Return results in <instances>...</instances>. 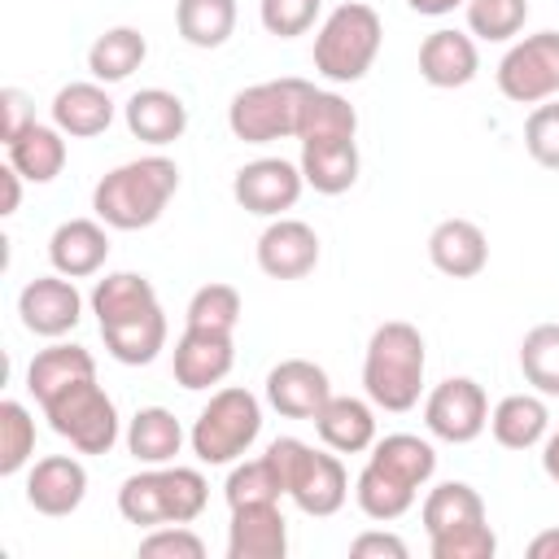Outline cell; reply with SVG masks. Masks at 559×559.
Instances as JSON below:
<instances>
[{
    "instance_id": "cell-23",
    "label": "cell",
    "mask_w": 559,
    "mask_h": 559,
    "mask_svg": "<svg viewBox=\"0 0 559 559\" xmlns=\"http://www.w3.org/2000/svg\"><path fill=\"white\" fill-rule=\"evenodd\" d=\"M310 424H314L319 441L328 450H336V454H362V450L376 445V411H371V397L362 402V397H349V393L345 397L332 393Z\"/></svg>"
},
{
    "instance_id": "cell-38",
    "label": "cell",
    "mask_w": 559,
    "mask_h": 559,
    "mask_svg": "<svg viewBox=\"0 0 559 559\" xmlns=\"http://www.w3.org/2000/svg\"><path fill=\"white\" fill-rule=\"evenodd\" d=\"M467 31L489 44H507L528 22V0H467Z\"/></svg>"
},
{
    "instance_id": "cell-16",
    "label": "cell",
    "mask_w": 559,
    "mask_h": 559,
    "mask_svg": "<svg viewBox=\"0 0 559 559\" xmlns=\"http://www.w3.org/2000/svg\"><path fill=\"white\" fill-rule=\"evenodd\" d=\"M87 498V467L70 454H48L31 467L26 476V502L39 511V515H74Z\"/></svg>"
},
{
    "instance_id": "cell-39",
    "label": "cell",
    "mask_w": 559,
    "mask_h": 559,
    "mask_svg": "<svg viewBox=\"0 0 559 559\" xmlns=\"http://www.w3.org/2000/svg\"><path fill=\"white\" fill-rule=\"evenodd\" d=\"M245 306H240V293L231 284H201L188 301V328H205V332H236Z\"/></svg>"
},
{
    "instance_id": "cell-45",
    "label": "cell",
    "mask_w": 559,
    "mask_h": 559,
    "mask_svg": "<svg viewBox=\"0 0 559 559\" xmlns=\"http://www.w3.org/2000/svg\"><path fill=\"white\" fill-rule=\"evenodd\" d=\"M349 555L354 559H406V542L397 533H358L349 542Z\"/></svg>"
},
{
    "instance_id": "cell-49",
    "label": "cell",
    "mask_w": 559,
    "mask_h": 559,
    "mask_svg": "<svg viewBox=\"0 0 559 559\" xmlns=\"http://www.w3.org/2000/svg\"><path fill=\"white\" fill-rule=\"evenodd\" d=\"M542 467H546V476H550L555 489H559V428L546 432V441H542Z\"/></svg>"
},
{
    "instance_id": "cell-19",
    "label": "cell",
    "mask_w": 559,
    "mask_h": 559,
    "mask_svg": "<svg viewBox=\"0 0 559 559\" xmlns=\"http://www.w3.org/2000/svg\"><path fill=\"white\" fill-rule=\"evenodd\" d=\"M105 258H109V231L100 218H66L48 236V262L57 275L87 280L105 266Z\"/></svg>"
},
{
    "instance_id": "cell-36",
    "label": "cell",
    "mask_w": 559,
    "mask_h": 559,
    "mask_svg": "<svg viewBox=\"0 0 559 559\" xmlns=\"http://www.w3.org/2000/svg\"><path fill=\"white\" fill-rule=\"evenodd\" d=\"M520 371L542 397H559V323H537L524 332Z\"/></svg>"
},
{
    "instance_id": "cell-24",
    "label": "cell",
    "mask_w": 559,
    "mask_h": 559,
    "mask_svg": "<svg viewBox=\"0 0 559 559\" xmlns=\"http://www.w3.org/2000/svg\"><path fill=\"white\" fill-rule=\"evenodd\" d=\"M114 122V100L100 83H66L52 96V127H61L74 140H92L109 131Z\"/></svg>"
},
{
    "instance_id": "cell-40",
    "label": "cell",
    "mask_w": 559,
    "mask_h": 559,
    "mask_svg": "<svg viewBox=\"0 0 559 559\" xmlns=\"http://www.w3.org/2000/svg\"><path fill=\"white\" fill-rule=\"evenodd\" d=\"M35 454V419L22 402H0V476H17Z\"/></svg>"
},
{
    "instance_id": "cell-5",
    "label": "cell",
    "mask_w": 559,
    "mask_h": 559,
    "mask_svg": "<svg viewBox=\"0 0 559 559\" xmlns=\"http://www.w3.org/2000/svg\"><path fill=\"white\" fill-rule=\"evenodd\" d=\"M380 44H384L380 13L362 0H345L323 17L314 35V70L328 83H358L371 70Z\"/></svg>"
},
{
    "instance_id": "cell-17",
    "label": "cell",
    "mask_w": 559,
    "mask_h": 559,
    "mask_svg": "<svg viewBox=\"0 0 559 559\" xmlns=\"http://www.w3.org/2000/svg\"><path fill=\"white\" fill-rule=\"evenodd\" d=\"M284 555H288V520L280 502L231 507L227 559H284Z\"/></svg>"
},
{
    "instance_id": "cell-12",
    "label": "cell",
    "mask_w": 559,
    "mask_h": 559,
    "mask_svg": "<svg viewBox=\"0 0 559 559\" xmlns=\"http://www.w3.org/2000/svg\"><path fill=\"white\" fill-rule=\"evenodd\" d=\"M306 188V175L301 166L284 162V157H258V162H245L231 179V197L240 210L258 214V218H280L284 210L297 205Z\"/></svg>"
},
{
    "instance_id": "cell-34",
    "label": "cell",
    "mask_w": 559,
    "mask_h": 559,
    "mask_svg": "<svg viewBox=\"0 0 559 559\" xmlns=\"http://www.w3.org/2000/svg\"><path fill=\"white\" fill-rule=\"evenodd\" d=\"M175 26L192 48H223L236 31V0H175Z\"/></svg>"
},
{
    "instance_id": "cell-47",
    "label": "cell",
    "mask_w": 559,
    "mask_h": 559,
    "mask_svg": "<svg viewBox=\"0 0 559 559\" xmlns=\"http://www.w3.org/2000/svg\"><path fill=\"white\" fill-rule=\"evenodd\" d=\"M0 183H4V205H0V214H13V210L22 205V175H17L13 166H4V170H0Z\"/></svg>"
},
{
    "instance_id": "cell-11",
    "label": "cell",
    "mask_w": 559,
    "mask_h": 559,
    "mask_svg": "<svg viewBox=\"0 0 559 559\" xmlns=\"http://www.w3.org/2000/svg\"><path fill=\"white\" fill-rule=\"evenodd\" d=\"M424 424H428V432L437 441L467 445L489 428V397L472 376H450L428 393Z\"/></svg>"
},
{
    "instance_id": "cell-14",
    "label": "cell",
    "mask_w": 559,
    "mask_h": 559,
    "mask_svg": "<svg viewBox=\"0 0 559 559\" xmlns=\"http://www.w3.org/2000/svg\"><path fill=\"white\" fill-rule=\"evenodd\" d=\"M332 397V380L310 358H284L266 371V402L284 419H314Z\"/></svg>"
},
{
    "instance_id": "cell-2",
    "label": "cell",
    "mask_w": 559,
    "mask_h": 559,
    "mask_svg": "<svg viewBox=\"0 0 559 559\" xmlns=\"http://www.w3.org/2000/svg\"><path fill=\"white\" fill-rule=\"evenodd\" d=\"M175 192H179V166L162 153H148L100 175V183L92 188V210L114 231H140L166 214Z\"/></svg>"
},
{
    "instance_id": "cell-37",
    "label": "cell",
    "mask_w": 559,
    "mask_h": 559,
    "mask_svg": "<svg viewBox=\"0 0 559 559\" xmlns=\"http://www.w3.org/2000/svg\"><path fill=\"white\" fill-rule=\"evenodd\" d=\"M223 493H227V507L280 502V498H284V480H280L275 463H271L266 454H258V459H245V463H236V467H231V476H227Z\"/></svg>"
},
{
    "instance_id": "cell-1",
    "label": "cell",
    "mask_w": 559,
    "mask_h": 559,
    "mask_svg": "<svg viewBox=\"0 0 559 559\" xmlns=\"http://www.w3.org/2000/svg\"><path fill=\"white\" fill-rule=\"evenodd\" d=\"M432 472H437V450L424 437L389 432L371 445V459L354 480V498L367 520L389 524L415 507V498L432 480Z\"/></svg>"
},
{
    "instance_id": "cell-22",
    "label": "cell",
    "mask_w": 559,
    "mask_h": 559,
    "mask_svg": "<svg viewBox=\"0 0 559 559\" xmlns=\"http://www.w3.org/2000/svg\"><path fill=\"white\" fill-rule=\"evenodd\" d=\"M122 118H127V131L153 148L162 144H175L183 131H188V105L166 92V87H140L127 105H122Z\"/></svg>"
},
{
    "instance_id": "cell-4",
    "label": "cell",
    "mask_w": 559,
    "mask_h": 559,
    "mask_svg": "<svg viewBox=\"0 0 559 559\" xmlns=\"http://www.w3.org/2000/svg\"><path fill=\"white\" fill-rule=\"evenodd\" d=\"M210 502V485L197 467H148L122 480L118 511L135 528H162V524H192Z\"/></svg>"
},
{
    "instance_id": "cell-18",
    "label": "cell",
    "mask_w": 559,
    "mask_h": 559,
    "mask_svg": "<svg viewBox=\"0 0 559 559\" xmlns=\"http://www.w3.org/2000/svg\"><path fill=\"white\" fill-rule=\"evenodd\" d=\"M231 362H236L231 332L183 328V336L175 341V384H183V389H210V384L227 380Z\"/></svg>"
},
{
    "instance_id": "cell-44",
    "label": "cell",
    "mask_w": 559,
    "mask_h": 559,
    "mask_svg": "<svg viewBox=\"0 0 559 559\" xmlns=\"http://www.w3.org/2000/svg\"><path fill=\"white\" fill-rule=\"evenodd\" d=\"M144 559H205V542L188 524H162L140 542Z\"/></svg>"
},
{
    "instance_id": "cell-26",
    "label": "cell",
    "mask_w": 559,
    "mask_h": 559,
    "mask_svg": "<svg viewBox=\"0 0 559 559\" xmlns=\"http://www.w3.org/2000/svg\"><path fill=\"white\" fill-rule=\"evenodd\" d=\"M489 432L502 450H533L550 432V411L537 393H511L489 411Z\"/></svg>"
},
{
    "instance_id": "cell-21",
    "label": "cell",
    "mask_w": 559,
    "mask_h": 559,
    "mask_svg": "<svg viewBox=\"0 0 559 559\" xmlns=\"http://www.w3.org/2000/svg\"><path fill=\"white\" fill-rule=\"evenodd\" d=\"M480 70L476 39L463 31H432L419 44V79L428 87H467Z\"/></svg>"
},
{
    "instance_id": "cell-28",
    "label": "cell",
    "mask_w": 559,
    "mask_h": 559,
    "mask_svg": "<svg viewBox=\"0 0 559 559\" xmlns=\"http://www.w3.org/2000/svg\"><path fill=\"white\" fill-rule=\"evenodd\" d=\"M157 310V288L148 275H135V271H114L105 280H96L92 288V314L100 328L109 323H127V319H140Z\"/></svg>"
},
{
    "instance_id": "cell-30",
    "label": "cell",
    "mask_w": 559,
    "mask_h": 559,
    "mask_svg": "<svg viewBox=\"0 0 559 559\" xmlns=\"http://www.w3.org/2000/svg\"><path fill=\"white\" fill-rule=\"evenodd\" d=\"M148 57V39L135 26H109L87 48V70L96 83H122L131 79Z\"/></svg>"
},
{
    "instance_id": "cell-7",
    "label": "cell",
    "mask_w": 559,
    "mask_h": 559,
    "mask_svg": "<svg viewBox=\"0 0 559 559\" xmlns=\"http://www.w3.org/2000/svg\"><path fill=\"white\" fill-rule=\"evenodd\" d=\"M258 432H262V402L249 389H236L231 384V389H218L201 406L188 441H192V454L201 463L223 467V463H236L240 454H249V445L258 441Z\"/></svg>"
},
{
    "instance_id": "cell-6",
    "label": "cell",
    "mask_w": 559,
    "mask_h": 559,
    "mask_svg": "<svg viewBox=\"0 0 559 559\" xmlns=\"http://www.w3.org/2000/svg\"><path fill=\"white\" fill-rule=\"evenodd\" d=\"M266 459L284 480V498H293L301 515H336L345 507L349 476L336 454H323L297 437H275L266 445Z\"/></svg>"
},
{
    "instance_id": "cell-29",
    "label": "cell",
    "mask_w": 559,
    "mask_h": 559,
    "mask_svg": "<svg viewBox=\"0 0 559 559\" xmlns=\"http://www.w3.org/2000/svg\"><path fill=\"white\" fill-rule=\"evenodd\" d=\"M301 175L314 192L341 197L358 183V144L354 140H332V144H301Z\"/></svg>"
},
{
    "instance_id": "cell-25",
    "label": "cell",
    "mask_w": 559,
    "mask_h": 559,
    "mask_svg": "<svg viewBox=\"0 0 559 559\" xmlns=\"http://www.w3.org/2000/svg\"><path fill=\"white\" fill-rule=\"evenodd\" d=\"M96 376V358L83 349V345H48L31 358L26 367V389L35 393V402H52L57 393H66L70 384L79 380H92Z\"/></svg>"
},
{
    "instance_id": "cell-43",
    "label": "cell",
    "mask_w": 559,
    "mask_h": 559,
    "mask_svg": "<svg viewBox=\"0 0 559 559\" xmlns=\"http://www.w3.org/2000/svg\"><path fill=\"white\" fill-rule=\"evenodd\" d=\"M323 0H258V17L275 39H297L314 26Z\"/></svg>"
},
{
    "instance_id": "cell-41",
    "label": "cell",
    "mask_w": 559,
    "mask_h": 559,
    "mask_svg": "<svg viewBox=\"0 0 559 559\" xmlns=\"http://www.w3.org/2000/svg\"><path fill=\"white\" fill-rule=\"evenodd\" d=\"M432 542V559H493L498 555V537L485 520H472V524H459V528H445Z\"/></svg>"
},
{
    "instance_id": "cell-10",
    "label": "cell",
    "mask_w": 559,
    "mask_h": 559,
    "mask_svg": "<svg viewBox=\"0 0 559 559\" xmlns=\"http://www.w3.org/2000/svg\"><path fill=\"white\" fill-rule=\"evenodd\" d=\"M498 92L515 105H542L559 96V31H537L511 44L498 61Z\"/></svg>"
},
{
    "instance_id": "cell-48",
    "label": "cell",
    "mask_w": 559,
    "mask_h": 559,
    "mask_svg": "<svg viewBox=\"0 0 559 559\" xmlns=\"http://www.w3.org/2000/svg\"><path fill=\"white\" fill-rule=\"evenodd\" d=\"M528 559H559V528H546L528 542Z\"/></svg>"
},
{
    "instance_id": "cell-32",
    "label": "cell",
    "mask_w": 559,
    "mask_h": 559,
    "mask_svg": "<svg viewBox=\"0 0 559 559\" xmlns=\"http://www.w3.org/2000/svg\"><path fill=\"white\" fill-rule=\"evenodd\" d=\"M179 445H183V428H179V419L166 406H140L131 415V424H127V450H131L135 463H148V467L170 463L179 454Z\"/></svg>"
},
{
    "instance_id": "cell-20",
    "label": "cell",
    "mask_w": 559,
    "mask_h": 559,
    "mask_svg": "<svg viewBox=\"0 0 559 559\" xmlns=\"http://www.w3.org/2000/svg\"><path fill=\"white\" fill-rule=\"evenodd\" d=\"M428 258L450 280H472L489 262V236L472 218H441L428 236Z\"/></svg>"
},
{
    "instance_id": "cell-31",
    "label": "cell",
    "mask_w": 559,
    "mask_h": 559,
    "mask_svg": "<svg viewBox=\"0 0 559 559\" xmlns=\"http://www.w3.org/2000/svg\"><path fill=\"white\" fill-rule=\"evenodd\" d=\"M358 135V114L341 92L310 87L301 118H297V140L301 144H332V140H354Z\"/></svg>"
},
{
    "instance_id": "cell-46",
    "label": "cell",
    "mask_w": 559,
    "mask_h": 559,
    "mask_svg": "<svg viewBox=\"0 0 559 559\" xmlns=\"http://www.w3.org/2000/svg\"><path fill=\"white\" fill-rule=\"evenodd\" d=\"M0 109H4V140L22 135L31 122H35V109H31V96L22 87H4L0 92Z\"/></svg>"
},
{
    "instance_id": "cell-27",
    "label": "cell",
    "mask_w": 559,
    "mask_h": 559,
    "mask_svg": "<svg viewBox=\"0 0 559 559\" xmlns=\"http://www.w3.org/2000/svg\"><path fill=\"white\" fill-rule=\"evenodd\" d=\"M4 153H9V166L31 179V183H52L66 166V131L61 127H44V122H31L22 135L4 140Z\"/></svg>"
},
{
    "instance_id": "cell-35",
    "label": "cell",
    "mask_w": 559,
    "mask_h": 559,
    "mask_svg": "<svg viewBox=\"0 0 559 559\" xmlns=\"http://www.w3.org/2000/svg\"><path fill=\"white\" fill-rule=\"evenodd\" d=\"M424 533L437 537L445 528H459V524H472V520H485V498L467 485V480H445L437 489H428L424 498Z\"/></svg>"
},
{
    "instance_id": "cell-9",
    "label": "cell",
    "mask_w": 559,
    "mask_h": 559,
    "mask_svg": "<svg viewBox=\"0 0 559 559\" xmlns=\"http://www.w3.org/2000/svg\"><path fill=\"white\" fill-rule=\"evenodd\" d=\"M44 415H48V428L57 437H66L79 454H109L118 441V406L96 384V376L70 384L52 402H44Z\"/></svg>"
},
{
    "instance_id": "cell-15",
    "label": "cell",
    "mask_w": 559,
    "mask_h": 559,
    "mask_svg": "<svg viewBox=\"0 0 559 559\" xmlns=\"http://www.w3.org/2000/svg\"><path fill=\"white\" fill-rule=\"evenodd\" d=\"M258 266L271 280H301L319 266V236L301 218H275L258 236Z\"/></svg>"
},
{
    "instance_id": "cell-8",
    "label": "cell",
    "mask_w": 559,
    "mask_h": 559,
    "mask_svg": "<svg viewBox=\"0 0 559 559\" xmlns=\"http://www.w3.org/2000/svg\"><path fill=\"white\" fill-rule=\"evenodd\" d=\"M314 83L306 79H266L253 87H240L227 105V127L245 144H271L284 135H297L301 105Z\"/></svg>"
},
{
    "instance_id": "cell-33",
    "label": "cell",
    "mask_w": 559,
    "mask_h": 559,
    "mask_svg": "<svg viewBox=\"0 0 559 559\" xmlns=\"http://www.w3.org/2000/svg\"><path fill=\"white\" fill-rule=\"evenodd\" d=\"M105 336V349L122 362V367H148L162 349H166V314L162 306L140 314V319H127V323H109L100 328Z\"/></svg>"
},
{
    "instance_id": "cell-13",
    "label": "cell",
    "mask_w": 559,
    "mask_h": 559,
    "mask_svg": "<svg viewBox=\"0 0 559 559\" xmlns=\"http://www.w3.org/2000/svg\"><path fill=\"white\" fill-rule=\"evenodd\" d=\"M17 314H22V328L35 332V336H66L79 328L83 319V297L74 288L70 275H35L22 293H17Z\"/></svg>"
},
{
    "instance_id": "cell-42",
    "label": "cell",
    "mask_w": 559,
    "mask_h": 559,
    "mask_svg": "<svg viewBox=\"0 0 559 559\" xmlns=\"http://www.w3.org/2000/svg\"><path fill=\"white\" fill-rule=\"evenodd\" d=\"M524 148L537 166L559 170V100L533 105V114L524 118Z\"/></svg>"
},
{
    "instance_id": "cell-3",
    "label": "cell",
    "mask_w": 559,
    "mask_h": 559,
    "mask_svg": "<svg viewBox=\"0 0 559 559\" xmlns=\"http://www.w3.org/2000/svg\"><path fill=\"white\" fill-rule=\"evenodd\" d=\"M424 367H428V354H424V336L415 323L406 319H389L371 332L367 341V358H362V389L371 397V406L380 411H411L424 393Z\"/></svg>"
},
{
    "instance_id": "cell-50",
    "label": "cell",
    "mask_w": 559,
    "mask_h": 559,
    "mask_svg": "<svg viewBox=\"0 0 559 559\" xmlns=\"http://www.w3.org/2000/svg\"><path fill=\"white\" fill-rule=\"evenodd\" d=\"M459 4H467V0H406V9H415V13H424V17H445V13H454Z\"/></svg>"
}]
</instances>
